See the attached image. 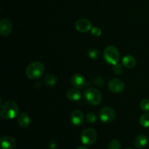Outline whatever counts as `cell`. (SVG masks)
<instances>
[{
  "label": "cell",
  "instance_id": "cell-25",
  "mask_svg": "<svg viewBox=\"0 0 149 149\" xmlns=\"http://www.w3.org/2000/svg\"><path fill=\"white\" fill-rule=\"evenodd\" d=\"M94 84L97 87H103L104 84V81L101 77H96L94 80Z\"/></svg>",
  "mask_w": 149,
  "mask_h": 149
},
{
  "label": "cell",
  "instance_id": "cell-5",
  "mask_svg": "<svg viewBox=\"0 0 149 149\" xmlns=\"http://www.w3.org/2000/svg\"><path fill=\"white\" fill-rule=\"evenodd\" d=\"M97 139V132L92 128H88L82 131L81 134V141L85 146H90L94 143Z\"/></svg>",
  "mask_w": 149,
  "mask_h": 149
},
{
  "label": "cell",
  "instance_id": "cell-19",
  "mask_svg": "<svg viewBox=\"0 0 149 149\" xmlns=\"http://www.w3.org/2000/svg\"><path fill=\"white\" fill-rule=\"evenodd\" d=\"M108 149H121V143L119 140L113 139L110 141L108 146Z\"/></svg>",
  "mask_w": 149,
  "mask_h": 149
},
{
  "label": "cell",
  "instance_id": "cell-1",
  "mask_svg": "<svg viewBox=\"0 0 149 149\" xmlns=\"http://www.w3.org/2000/svg\"><path fill=\"white\" fill-rule=\"evenodd\" d=\"M19 107L16 102L9 100L3 103L0 108V116L4 119H12L18 115Z\"/></svg>",
  "mask_w": 149,
  "mask_h": 149
},
{
  "label": "cell",
  "instance_id": "cell-11",
  "mask_svg": "<svg viewBox=\"0 0 149 149\" xmlns=\"http://www.w3.org/2000/svg\"><path fill=\"white\" fill-rule=\"evenodd\" d=\"M13 30V24L8 19H2L0 21V32L2 36H8Z\"/></svg>",
  "mask_w": 149,
  "mask_h": 149
},
{
  "label": "cell",
  "instance_id": "cell-20",
  "mask_svg": "<svg viewBox=\"0 0 149 149\" xmlns=\"http://www.w3.org/2000/svg\"><path fill=\"white\" fill-rule=\"evenodd\" d=\"M99 51L98 49H95V48H92V49H89L87 52V55L91 59H97L99 56Z\"/></svg>",
  "mask_w": 149,
  "mask_h": 149
},
{
  "label": "cell",
  "instance_id": "cell-4",
  "mask_svg": "<svg viewBox=\"0 0 149 149\" xmlns=\"http://www.w3.org/2000/svg\"><path fill=\"white\" fill-rule=\"evenodd\" d=\"M84 97L86 100L92 106H98L102 102V94L97 89L90 87L84 92Z\"/></svg>",
  "mask_w": 149,
  "mask_h": 149
},
{
  "label": "cell",
  "instance_id": "cell-21",
  "mask_svg": "<svg viewBox=\"0 0 149 149\" xmlns=\"http://www.w3.org/2000/svg\"><path fill=\"white\" fill-rule=\"evenodd\" d=\"M140 107L144 111H149V99L145 98L141 100Z\"/></svg>",
  "mask_w": 149,
  "mask_h": 149
},
{
  "label": "cell",
  "instance_id": "cell-6",
  "mask_svg": "<svg viewBox=\"0 0 149 149\" xmlns=\"http://www.w3.org/2000/svg\"><path fill=\"white\" fill-rule=\"evenodd\" d=\"M116 116L114 110L111 107H104L100 111L99 117L103 123L109 124L113 122Z\"/></svg>",
  "mask_w": 149,
  "mask_h": 149
},
{
  "label": "cell",
  "instance_id": "cell-27",
  "mask_svg": "<svg viewBox=\"0 0 149 149\" xmlns=\"http://www.w3.org/2000/svg\"><path fill=\"white\" fill-rule=\"evenodd\" d=\"M77 149H88V148H87L86 146H79Z\"/></svg>",
  "mask_w": 149,
  "mask_h": 149
},
{
  "label": "cell",
  "instance_id": "cell-22",
  "mask_svg": "<svg viewBox=\"0 0 149 149\" xmlns=\"http://www.w3.org/2000/svg\"><path fill=\"white\" fill-rule=\"evenodd\" d=\"M86 120L88 123L93 124L97 120V116L95 113H89L86 116Z\"/></svg>",
  "mask_w": 149,
  "mask_h": 149
},
{
  "label": "cell",
  "instance_id": "cell-8",
  "mask_svg": "<svg viewBox=\"0 0 149 149\" xmlns=\"http://www.w3.org/2000/svg\"><path fill=\"white\" fill-rule=\"evenodd\" d=\"M71 84L77 89H83L87 85V81L81 74H75L73 75L71 79Z\"/></svg>",
  "mask_w": 149,
  "mask_h": 149
},
{
  "label": "cell",
  "instance_id": "cell-2",
  "mask_svg": "<svg viewBox=\"0 0 149 149\" xmlns=\"http://www.w3.org/2000/svg\"><path fill=\"white\" fill-rule=\"evenodd\" d=\"M45 73V65L39 61L31 62L26 70V76L30 79H36L42 77Z\"/></svg>",
  "mask_w": 149,
  "mask_h": 149
},
{
  "label": "cell",
  "instance_id": "cell-18",
  "mask_svg": "<svg viewBox=\"0 0 149 149\" xmlns=\"http://www.w3.org/2000/svg\"><path fill=\"white\" fill-rule=\"evenodd\" d=\"M140 124L143 127H149V113H143L140 117Z\"/></svg>",
  "mask_w": 149,
  "mask_h": 149
},
{
  "label": "cell",
  "instance_id": "cell-7",
  "mask_svg": "<svg viewBox=\"0 0 149 149\" xmlns=\"http://www.w3.org/2000/svg\"><path fill=\"white\" fill-rule=\"evenodd\" d=\"M108 87L113 93H121L125 90V83L119 79H112L109 81Z\"/></svg>",
  "mask_w": 149,
  "mask_h": 149
},
{
  "label": "cell",
  "instance_id": "cell-13",
  "mask_svg": "<svg viewBox=\"0 0 149 149\" xmlns=\"http://www.w3.org/2000/svg\"><path fill=\"white\" fill-rule=\"evenodd\" d=\"M67 97L71 101H78L80 100L81 97V92L79 90V89L77 88H71L67 91L66 93Z\"/></svg>",
  "mask_w": 149,
  "mask_h": 149
},
{
  "label": "cell",
  "instance_id": "cell-3",
  "mask_svg": "<svg viewBox=\"0 0 149 149\" xmlns=\"http://www.w3.org/2000/svg\"><path fill=\"white\" fill-rule=\"evenodd\" d=\"M103 57L106 62L111 65H116L120 60V54L117 47L113 45H109L105 49Z\"/></svg>",
  "mask_w": 149,
  "mask_h": 149
},
{
  "label": "cell",
  "instance_id": "cell-9",
  "mask_svg": "<svg viewBox=\"0 0 149 149\" xmlns=\"http://www.w3.org/2000/svg\"><path fill=\"white\" fill-rule=\"evenodd\" d=\"M76 29L81 33H85L88 31L91 30L92 24L91 22L85 18L79 19L77 21L75 24Z\"/></svg>",
  "mask_w": 149,
  "mask_h": 149
},
{
  "label": "cell",
  "instance_id": "cell-17",
  "mask_svg": "<svg viewBox=\"0 0 149 149\" xmlns=\"http://www.w3.org/2000/svg\"><path fill=\"white\" fill-rule=\"evenodd\" d=\"M44 81H45V84H47V85L54 86L58 82V78L54 74H49L45 76V78H44Z\"/></svg>",
  "mask_w": 149,
  "mask_h": 149
},
{
  "label": "cell",
  "instance_id": "cell-15",
  "mask_svg": "<svg viewBox=\"0 0 149 149\" xmlns=\"http://www.w3.org/2000/svg\"><path fill=\"white\" fill-rule=\"evenodd\" d=\"M147 143H148V138L146 135H140L134 141V145L137 148L141 149L146 146Z\"/></svg>",
  "mask_w": 149,
  "mask_h": 149
},
{
  "label": "cell",
  "instance_id": "cell-14",
  "mask_svg": "<svg viewBox=\"0 0 149 149\" xmlns=\"http://www.w3.org/2000/svg\"><path fill=\"white\" fill-rule=\"evenodd\" d=\"M31 122V119L28 113H22L21 114L19 115L17 118V123L19 126L23 128H26L29 126Z\"/></svg>",
  "mask_w": 149,
  "mask_h": 149
},
{
  "label": "cell",
  "instance_id": "cell-12",
  "mask_svg": "<svg viewBox=\"0 0 149 149\" xmlns=\"http://www.w3.org/2000/svg\"><path fill=\"white\" fill-rule=\"evenodd\" d=\"M71 121L75 126H80L84 121V116L83 112L79 110H75L71 113Z\"/></svg>",
  "mask_w": 149,
  "mask_h": 149
},
{
  "label": "cell",
  "instance_id": "cell-23",
  "mask_svg": "<svg viewBox=\"0 0 149 149\" xmlns=\"http://www.w3.org/2000/svg\"><path fill=\"white\" fill-rule=\"evenodd\" d=\"M113 71L114 74H117V75H121V74H122V73L124 72L123 66H122L121 64H116V65H113Z\"/></svg>",
  "mask_w": 149,
  "mask_h": 149
},
{
  "label": "cell",
  "instance_id": "cell-28",
  "mask_svg": "<svg viewBox=\"0 0 149 149\" xmlns=\"http://www.w3.org/2000/svg\"><path fill=\"white\" fill-rule=\"evenodd\" d=\"M127 149H132V148H127Z\"/></svg>",
  "mask_w": 149,
  "mask_h": 149
},
{
  "label": "cell",
  "instance_id": "cell-26",
  "mask_svg": "<svg viewBox=\"0 0 149 149\" xmlns=\"http://www.w3.org/2000/svg\"><path fill=\"white\" fill-rule=\"evenodd\" d=\"M56 148V144H55V141H52L50 143V145H49V149H55Z\"/></svg>",
  "mask_w": 149,
  "mask_h": 149
},
{
  "label": "cell",
  "instance_id": "cell-24",
  "mask_svg": "<svg viewBox=\"0 0 149 149\" xmlns=\"http://www.w3.org/2000/svg\"><path fill=\"white\" fill-rule=\"evenodd\" d=\"M91 33L95 37H97V36H100L101 35L102 31L99 27L95 26V27H93L91 29Z\"/></svg>",
  "mask_w": 149,
  "mask_h": 149
},
{
  "label": "cell",
  "instance_id": "cell-16",
  "mask_svg": "<svg viewBox=\"0 0 149 149\" xmlns=\"http://www.w3.org/2000/svg\"><path fill=\"white\" fill-rule=\"evenodd\" d=\"M136 64V60L132 55H125L122 59V65L127 68H132Z\"/></svg>",
  "mask_w": 149,
  "mask_h": 149
},
{
  "label": "cell",
  "instance_id": "cell-10",
  "mask_svg": "<svg viewBox=\"0 0 149 149\" xmlns=\"http://www.w3.org/2000/svg\"><path fill=\"white\" fill-rule=\"evenodd\" d=\"M0 143L1 149H14L16 146V141L15 138L8 135L1 137Z\"/></svg>",
  "mask_w": 149,
  "mask_h": 149
}]
</instances>
